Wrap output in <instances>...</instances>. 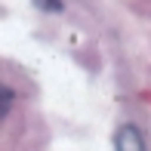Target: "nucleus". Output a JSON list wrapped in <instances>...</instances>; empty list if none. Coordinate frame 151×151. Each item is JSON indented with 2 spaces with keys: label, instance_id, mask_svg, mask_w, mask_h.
I'll return each instance as SVG.
<instances>
[{
  "label": "nucleus",
  "instance_id": "f03ea898",
  "mask_svg": "<svg viewBox=\"0 0 151 151\" xmlns=\"http://www.w3.org/2000/svg\"><path fill=\"white\" fill-rule=\"evenodd\" d=\"M9 105H12V90L0 83V117H3V114L9 111Z\"/></svg>",
  "mask_w": 151,
  "mask_h": 151
},
{
  "label": "nucleus",
  "instance_id": "f257e3e1",
  "mask_svg": "<svg viewBox=\"0 0 151 151\" xmlns=\"http://www.w3.org/2000/svg\"><path fill=\"white\" fill-rule=\"evenodd\" d=\"M117 151H145V142H142V136H139V129L136 127H123L120 133H117Z\"/></svg>",
  "mask_w": 151,
  "mask_h": 151
},
{
  "label": "nucleus",
  "instance_id": "7ed1b4c3",
  "mask_svg": "<svg viewBox=\"0 0 151 151\" xmlns=\"http://www.w3.org/2000/svg\"><path fill=\"white\" fill-rule=\"evenodd\" d=\"M34 3H37L40 9H50V12H56V9H62V0H34Z\"/></svg>",
  "mask_w": 151,
  "mask_h": 151
}]
</instances>
